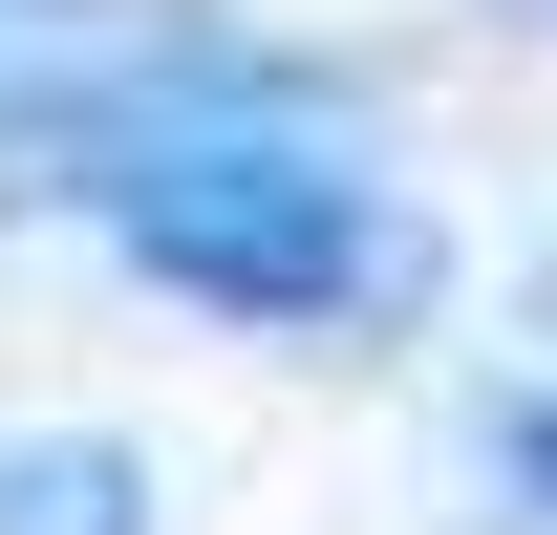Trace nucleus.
<instances>
[{
  "instance_id": "nucleus-4",
  "label": "nucleus",
  "mask_w": 557,
  "mask_h": 535,
  "mask_svg": "<svg viewBox=\"0 0 557 535\" xmlns=\"http://www.w3.org/2000/svg\"><path fill=\"white\" fill-rule=\"evenodd\" d=\"M515 22H557V0H515Z\"/></svg>"
},
{
  "instance_id": "nucleus-1",
  "label": "nucleus",
  "mask_w": 557,
  "mask_h": 535,
  "mask_svg": "<svg viewBox=\"0 0 557 535\" xmlns=\"http://www.w3.org/2000/svg\"><path fill=\"white\" fill-rule=\"evenodd\" d=\"M108 236L194 322H258V343H364L429 300V214L322 129H150L108 172Z\"/></svg>"
},
{
  "instance_id": "nucleus-3",
  "label": "nucleus",
  "mask_w": 557,
  "mask_h": 535,
  "mask_svg": "<svg viewBox=\"0 0 557 535\" xmlns=\"http://www.w3.org/2000/svg\"><path fill=\"white\" fill-rule=\"evenodd\" d=\"M493 450H515V493L557 514V407H493Z\"/></svg>"
},
{
  "instance_id": "nucleus-2",
  "label": "nucleus",
  "mask_w": 557,
  "mask_h": 535,
  "mask_svg": "<svg viewBox=\"0 0 557 535\" xmlns=\"http://www.w3.org/2000/svg\"><path fill=\"white\" fill-rule=\"evenodd\" d=\"M0 535H150V471L108 428H44V450H0Z\"/></svg>"
}]
</instances>
